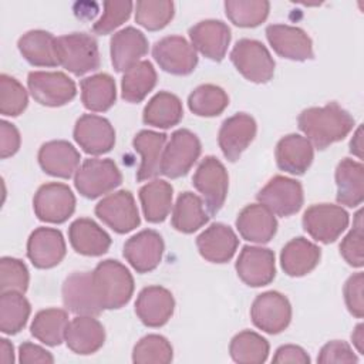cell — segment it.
Wrapping results in <instances>:
<instances>
[{"mask_svg":"<svg viewBox=\"0 0 364 364\" xmlns=\"http://www.w3.org/2000/svg\"><path fill=\"white\" fill-rule=\"evenodd\" d=\"M297 125L306 138L318 149L344 139L354 128V118L337 102L310 107L300 112Z\"/></svg>","mask_w":364,"mask_h":364,"instance_id":"cell-1","label":"cell"},{"mask_svg":"<svg viewBox=\"0 0 364 364\" xmlns=\"http://www.w3.org/2000/svg\"><path fill=\"white\" fill-rule=\"evenodd\" d=\"M94 290L102 310H114L125 306L134 293V277L118 260L100 262L91 272Z\"/></svg>","mask_w":364,"mask_h":364,"instance_id":"cell-2","label":"cell"},{"mask_svg":"<svg viewBox=\"0 0 364 364\" xmlns=\"http://www.w3.org/2000/svg\"><path fill=\"white\" fill-rule=\"evenodd\" d=\"M57 57L67 71L82 75L100 67L97 40L87 33H70L57 37Z\"/></svg>","mask_w":364,"mask_h":364,"instance_id":"cell-3","label":"cell"},{"mask_svg":"<svg viewBox=\"0 0 364 364\" xmlns=\"http://www.w3.org/2000/svg\"><path fill=\"white\" fill-rule=\"evenodd\" d=\"M121 171L109 158L85 159L74 175L75 189L88 199H95L114 191L121 185Z\"/></svg>","mask_w":364,"mask_h":364,"instance_id":"cell-4","label":"cell"},{"mask_svg":"<svg viewBox=\"0 0 364 364\" xmlns=\"http://www.w3.org/2000/svg\"><path fill=\"white\" fill-rule=\"evenodd\" d=\"M230 60L236 70L252 82H267L274 74V60L259 40H239L230 51Z\"/></svg>","mask_w":364,"mask_h":364,"instance_id":"cell-5","label":"cell"},{"mask_svg":"<svg viewBox=\"0 0 364 364\" xmlns=\"http://www.w3.org/2000/svg\"><path fill=\"white\" fill-rule=\"evenodd\" d=\"M200 141L189 129L172 132L161 156V173L175 179L186 175L200 155Z\"/></svg>","mask_w":364,"mask_h":364,"instance_id":"cell-6","label":"cell"},{"mask_svg":"<svg viewBox=\"0 0 364 364\" xmlns=\"http://www.w3.org/2000/svg\"><path fill=\"white\" fill-rule=\"evenodd\" d=\"M192 183L202 193L209 213H218L226 200L229 188V176L225 165L216 156H205L195 171Z\"/></svg>","mask_w":364,"mask_h":364,"instance_id":"cell-7","label":"cell"},{"mask_svg":"<svg viewBox=\"0 0 364 364\" xmlns=\"http://www.w3.org/2000/svg\"><path fill=\"white\" fill-rule=\"evenodd\" d=\"M348 213L338 205L317 203L303 215L304 230L317 242L333 243L348 226Z\"/></svg>","mask_w":364,"mask_h":364,"instance_id":"cell-8","label":"cell"},{"mask_svg":"<svg viewBox=\"0 0 364 364\" xmlns=\"http://www.w3.org/2000/svg\"><path fill=\"white\" fill-rule=\"evenodd\" d=\"M27 87L31 97L46 107H61L77 94L75 82L61 71H31Z\"/></svg>","mask_w":364,"mask_h":364,"instance_id":"cell-9","label":"cell"},{"mask_svg":"<svg viewBox=\"0 0 364 364\" xmlns=\"http://www.w3.org/2000/svg\"><path fill=\"white\" fill-rule=\"evenodd\" d=\"M36 216L48 223H63L75 210V196L68 185L48 182L41 185L33 199Z\"/></svg>","mask_w":364,"mask_h":364,"instance_id":"cell-10","label":"cell"},{"mask_svg":"<svg viewBox=\"0 0 364 364\" xmlns=\"http://www.w3.org/2000/svg\"><path fill=\"white\" fill-rule=\"evenodd\" d=\"M259 203L269 208L277 216H290L300 210L304 202L303 186L287 176H273L256 195Z\"/></svg>","mask_w":364,"mask_h":364,"instance_id":"cell-11","label":"cell"},{"mask_svg":"<svg viewBox=\"0 0 364 364\" xmlns=\"http://www.w3.org/2000/svg\"><path fill=\"white\" fill-rule=\"evenodd\" d=\"M253 324L264 333L277 334L287 328L291 320V306L289 299L274 290L259 294L250 307Z\"/></svg>","mask_w":364,"mask_h":364,"instance_id":"cell-12","label":"cell"},{"mask_svg":"<svg viewBox=\"0 0 364 364\" xmlns=\"http://www.w3.org/2000/svg\"><path fill=\"white\" fill-rule=\"evenodd\" d=\"M152 55L158 65L173 75H188L198 64L193 46L182 36H166L152 47Z\"/></svg>","mask_w":364,"mask_h":364,"instance_id":"cell-13","label":"cell"},{"mask_svg":"<svg viewBox=\"0 0 364 364\" xmlns=\"http://www.w3.org/2000/svg\"><path fill=\"white\" fill-rule=\"evenodd\" d=\"M95 215L117 233H128L141 222L135 199L125 189L102 198L95 206Z\"/></svg>","mask_w":364,"mask_h":364,"instance_id":"cell-14","label":"cell"},{"mask_svg":"<svg viewBox=\"0 0 364 364\" xmlns=\"http://www.w3.org/2000/svg\"><path fill=\"white\" fill-rule=\"evenodd\" d=\"M75 142L90 155H101L112 149L115 144V131L111 122L95 114L81 115L73 131Z\"/></svg>","mask_w":364,"mask_h":364,"instance_id":"cell-15","label":"cell"},{"mask_svg":"<svg viewBox=\"0 0 364 364\" xmlns=\"http://www.w3.org/2000/svg\"><path fill=\"white\" fill-rule=\"evenodd\" d=\"M235 267L240 280L247 286H266L276 276L274 253L267 247L243 246Z\"/></svg>","mask_w":364,"mask_h":364,"instance_id":"cell-16","label":"cell"},{"mask_svg":"<svg viewBox=\"0 0 364 364\" xmlns=\"http://www.w3.org/2000/svg\"><path fill=\"white\" fill-rule=\"evenodd\" d=\"M257 125L253 117L245 112H237L226 118L219 129L218 142L222 154L230 162L239 159L242 152L255 139Z\"/></svg>","mask_w":364,"mask_h":364,"instance_id":"cell-17","label":"cell"},{"mask_svg":"<svg viewBox=\"0 0 364 364\" xmlns=\"http://www.w3.org/2000/svg\"><path fill=\"white\" fill-rule=\"evenodd\" d=\"M164 247L162 236L152 229H145L125 242L124 257L138 273H148L161 263Z\"/></svg>","mask_w":364,"mask_h":364,"instance_id":"cell-18","label":"cell"},{"mask_svg":"<svg viewBox=\"0 0 364 364\" xmlns=\"http://www.w3.org/2000/svg\"><path fill=\"white\" fill-rule=\"evenodd\" d=\"M64 306L77 316H98L102 307L98 303L91 272H74L63 283Z\"/></svg>","mask_w":364,"mask_h":364,"instance_id":"cell-19","label":"cell"},{"mask_svg":"<svg viewBox=\"0 0 364 364\" xmlns=\"http://www.w3.org/2000/svg\"><path fill=\"white\" fill-rule=\"evenodd\" d=\"M67 246L63 233L54 228H37L27 240V256L38 269H51L65 256Z\"/></svg>","mask_w":364,"mask_h":364,"instance_id":"cell-20","label":"cell"},{"mask_svg":"<svg viewBox=\"0 0 364 364\" xmlns=\"http://www.w3.org/2000/svg\"><path fill=\"white\" fill-rule=\"evenodd\" d=\"M266 37L272 48L284 58L304 61L313 58V43L307 33L289 24H270L266 28Z\"/></svg>","mask_w":364,"mask_h":364,"instance_id":"cell-21","label":"cell"},{"mask_svg":"<svg viewBox=\"0 0 364 364\" xmlns=\"http://www.w3.org/2000/svg\"><path fill=\"white\" fill-rule=\"evenodd\" d=\"M191 44L200 54L213 61H222L232 34L230 28L222 20L208 18L196 23L189 28Z\"/></svg>","mask_w":364,"mask_h":364,"instance_id":"cell-22","label":"cell"},{"mask_svg":"<svg viewBox=\"0 0 364 364\" xmlns=\"http://www.w3.org/2000/svg\"><path fill=\"white\" fill-rule=\"evenodd\" d=\"M173 296L162 286L144 287L135 301V313L148 327H161L166 324L173 314Z\"/></svg>","mask_w":364,"mask_h":364,"instance_id":"cell-23","label":"cell"},{"mask_svg":"<svg viewBox=\"0 0 364 364\" xmlns=\"http://www.w3.org/2000/svg\"><path fill=\"white\" fill-rule=\"evenodd\" d=\"M109 53L115 71L125 73L148 53V40L141 30L129 26L114 33L109 40Z\"/></svg>","mask_w":364,"mask_h":364,"instance_id":"cell-24","label":"cell"},{"mask_svg":"<svg viewBox=\"0 0 364 364\" xmlns=\"http://www.w3.org/2000/svg\"><path fill=\"white\" fill-rule=\"evenodd\" d=\"M38 164L41 169L57 178H71L80 165V152L73 144L64 139H54L43 144L38 149Z\"/></svg>","mask_w":364,"mask_h":364,"instance_id":"cell-25","label":"cell"},{"mask_svg":"<svg viewBox=\"0 0 364 364\" xmlns=\"http://www.w3.org/2000/svg\"><path fill=\"white\" fill-rule=\"evenodd\" d=\"M64 341L73 353L88 355L104 346L105 330L95 316H77L68 321Z\"/></svg>","mask_w":364,"mask_h":364,"instance_id":"cell-26","label":"cell"},{"mask_svg":"<svg viewBox=\"0 0 364 364\" xmlns=\"http://www.w3.org/2000/svg\"><path fill=\"white\" fill-rule=\"evenodd\" d=\"M236 228L245 240L253 243H267L277 230L274 213L262 203L245 206L236 219Z\"/></svg>","mask_w":364,"mask_h":364,"instance_id":"cell-27","label":"cell"},{"mask_svg":"<svg viewBox=\"0 0 364 364\" xmlns=\"http://www.w3.org/2000/svg\"><path fill=\"white\" fill-rule=\"evenodd\" d=\"M239 245L232 228L223 223H212L198 237L196 246L203 259L212 263L229 262Z\"/></svg>","mask_w":364,"mask_h":364,"instance_id":"cell-28","label":"cell"},{"mask_svg":"<svg viewBox=\"0 0 364 364\" xmlns=\"http://www.w3.org/2000/svg\"><path fill=\"white\" fill-rule=\"evenodd\" d=\"M277 166L291 175H303L311 165L314 149L311 142L299 134L283 136L276 145Z\"/></svg>","mask_w":364,"mask_h":364,"instance_id":"cell-29","label":"cell"},{"mask_svg":"<svg viewBox=\"0 0 364 364\" xmlns=\"http://www.w3.org/2000/svg\"><path fill=\"white\" fill-rule=\"evenodd\" d=\"M73 249L84 256H101L111 246L109 235L92 219L78 218L68 228Z\"/></svg>","mask_w":364,"mask_h":364,"instance_id":"cell-30","label":"cell"},{"mask_svg":"<svg viewBox=\"0 0 364 364\" xmlns=\"http://www.w3.org/2000/svg\"><path fill=\"white\" fill-rule=\"evenodd\" d=\"M321 249L306 237H294L280 252V264L286 274L300 277L310 273L318 264Z\"/></svg>","mask_w":364,"mask_h":364,"instance_id":"cell-31","label":"cell"},{"mask_svg":"<svg viewBox=\"0 0 364 364\" xmlns=\"http://www.w3.org/2000/svg\"><path fill=\"white\" fill-rule=\"evenodd\" d=\"M166 134L151 129L139 131L134 139V149L141 155V165L136 171V181L142 182L161 173V156L165 148Z\"/></svg>","mask_w":364,"mask_h":364,"instance_id":"cell-32","label":"cell"},{"mask_svg":"<svg viewBox=\"0 0 364 364\" xmlns=\"http://www.w3.org/2000/svg\"><path fill=\"white\" fill-rule=\"evenodd\" d=\"M337 202L355 208L364 200V166L361 162L344 158L336 168Z\"/></svg>","mask_w":364,"mask_h":364,"instance_id":"cell-33","label":"cell"},{"mask_svg":"<svg viewBox=\"0 0 364 364\" xmlns=\"http://www.w3.org/2000/svg\"><path fill=\"white\" fill-rule=\"evenodd\" d=\"M55 40L57 38L46 30H30L18 38L17 47L31 65L55 67L60 65Z\"/></svg>","mask_w":364,"mask_h":364,"instance_id":"cell-34","label":"cell"},{"mask_svg":"<svg viewBox=\"0 0 364 364\" xmlns=\"http://www.w3.org/2000/svg\"><path fill=\"white\" fill-rule=\"evenodd\" d=\"M173 188L164 179H154L139 189V200L144 216L151 223L166 219L172 208Z\"/></svg>","mask_w":364,"mask_h":364,"instance_id":"cell-35","label":"cell"},{"mask_svg":"<svg viewBox=\"0 0 364 364\" xmlns=\"http://www.w3.org/2000/svg\"><path fill=\"white\" fill-rule=\"evenodd\" d=\"M183 117L181 100L168 91L156 92L145 105L142 119L146 125L155 128H171Z\"/></svg>","mask_w":364,"mask_h":364,"instance_id":"cell-36","label":"cell"},{"mask_svg":"<svg viewBox=\"0 0 364 364\" xmlns=\"http://www.w3.org/2000/svg\"><path fill=\"white\" fill-rule=\"evenodd\" d=\"M81 101L92 112L109 109L117 100V87L114 78L107 73H98L81 80Z\"/></svg>","mask_w":364,"mask_h":364,"instance_id":"cell-37","label":"cell"},{"mask_svg":"<svg viewBox=\"0 0 364 364\" xmlns=\"http://www.w3.org/2000/svg\"><path fill=\"white\" fill-rule=\"evenodd\" d=\"M209 215L203 209L202 199L193 192H182L172 210V226L182 233H193L205 223H208Z\"/></svg>","mask_w":364,"mask_h":364,"instance_id":"cell-38","label":"cell"},{"mask_svg":"<svg viewBox=\"0 0 364 364\" xmlns=\"http://www.w3.org/2000/svg\"><path fill=\"white\" fill-rule=\"evenodd\" d=\"M156 84V71L151 61L141 60L128 68L121 80V97L128 102L142 101Z\"/></svg>","mask_w":364,"mask_h":364,"instance_id":"cell-39","label":"cell"},{"mask_svg":"<svg viewBox=\"0 0 364 364\" xmlns=\"http://www.w3.org/2000/svg\"><path fill=\"white\" fill-rule=\"evenodd\" d=\"M68 326V314L63 309L40 310L30 326V331L46 346H60Z\"/></svg>","mask_w":364,"mask_h":364,"instance_id":"cell-40","label":"cell"},{"mask_svg":"<svg viewBox=\"0 0 364 364\" xmlns=\"http://www.w3.org/2000/svg\"><path fill=\"white\" fill-rule=\"evenodd\" d=\"M31 313L28 300L20 291L9 290L0 294V330L4 334H17L24 328Z\"/></svg>","mask_w":364,"mask_h":364,"instance_id":"cell-41","label":"cell"},{"mask_svg":"<svg viewBox=\"0 0 364 364\" xmlns=\"http://www.w3.org/2000/svg\"><path fill=\"white\" fill-rule=\"evenodd\" d=\"M269 341L252 330L237 333L229 344V353L235 363L262 364L269 355Z\"/></svg>","mask_w":364,"mask_h":364,"instance_id":"cell-42","label":"cell"},{"mask_svg":"<svg viewBox=\"0 0 364 364\" xmlns=\"http://www.w3.org/2000/svg\"><path fill=\"white\" fill-rule=\"evenodd\" d=\"M228 104L226 91L213 84H202L188 97L189 109L199 117H216L225 111Z\"/></svg>","mask_w":364,"mask_h":364,"instance_id":"cell-43","label":"cell"},{"mask_svg":"<svg viewBox=\"0 0 364 364\" xmlns=\"http://www.w3.org/2000/svg\"><path fill=\"white\" fill-rule=\"evenodd\" d=\"M270 10L267 0H226L225 13L239 27H256L263 23Z\"/></svg>","mask_w":364,"mask_h":364,"instance_id":"cell-44","label":"cell"},{"mask_svg":"<svg viewBox=\"0 0 364 364\" xmlns=\"http://www.w3.org/2000/svg\"><path fill=\"white\" fill-rule=\"evenodd\" d=\"M173 13L175 6L169 0H139L135 4V21L149 31L168 26Z\"/></svg>","mask_w":364,"mask_h":364,"instance_id":"cell-45","label":"cell"},{"mask_svg":"<svg viewBox=\"0 0 364 364\" xmlns=\"http://www.w3.org/2000/svg\"><path fill=\"white\" fill-rule=\"evenodd\" d=\"M173 350L171 343L159 334L142 337L132 350V361L136 364H168L172 361Z\"/></svg>","mask_w":364,"mask_h":364,"instance_id":"cell-46","label":"cell"},{"mask_svg":"<svg viewBox=\"0 0 364 364\" xmlns=\"http://www.w3.org/2000/svg\"><path fill=\"white\" fill-rule=\"evenodd\" d=\"M28 102L26 88L7 74L0 75V112L6 117L20 115Z\"/></svg>","mask_w":364,"mask_h":364,"instance_id":"cell-47","label":"cell"},{"mask_svg":"<svg viewBox=\"0 0 364 364\" xmlns=\"http://www.w3.org/2000/svg\"><path fill=\"white\" fill-rule=\"evenodd\" d=\"M28 269L16 257L4 256L0 259V293L14 290L24 293L28 289Z\"/></svg>","mask_w":364,"mask_h":364,"instance_id":"cell-48","label":"cell"},{"mask_svg":"<svg viewBox=\"0 0 364 364\" xmlns=\"http://www.w3.org/2000/svg\"><path fill=\"white\" fill-rule=\"evenodd\" d=\"M340 253L343 259L353 267L364 264V235H363V210L354 216L353 229L344 236L340 243Z\"/></svg>","mask_w":364,"mask_h":364,"instance_id":"cell-49","label":"cell"},{"mask_svg":"<svg viewBox=\"0 0 364 364\" xmlns=\"http://www.w3.org/2000/svg\"><path fill=\"white\" fill-rule=\"evenodd\" d=\"M134 3L129 0H112L104 3V11L101 17L94 23L92 30L97 34H108L118 26L127 21L131 16Z\"/></svg>","mask_w":364,"mask_h":364,"instance_id":"cell-50","label":"cell"},{"mask_svg":"<svg viewBox=\"0 0 364 364\" xmlns=\"http://www.w3.org/2000/svg\"><path fill=\"white\" fill-rule=\"evenodd\" d=\"M364 274L361 272L350 276L344 284V300L348 311L361 318L364 316V300H363Z\"/></svg>","mask_w":364,"mask_h":364,"instance_id":"cell-51","label":"cell"},{"mask_svg":"<svg viewBox=\"0 0 364 364\" xmlns=\"http://www.w3.org/2000/svg\"><path fill=\"white\" fill-rule=\"evenodd\" d=\"M358 357L354 354L348 343L333 340L326 343L317 357V363L331 364V363H357Z\"/></svg>","mask_w":364,"mask_h":364,"instance_id":"cell-52","label":"cell"},{"mask_svg":"<svg viewBox=\"0 0 364 364\" xmlns=\"http://www.w3.org/2000/svg\"><path fill=\"white\" fill-rule=\"evenodd\" d=\"M20 132L14 124L1 121L0 122V155L3 159L14 155L20 148Z\"/></svg>","mask_w":364,"mask_h":364,"instance_id":"cell-53","label":"cell"},{"mask_svg":"<svg viewBox=\"0 0 364 364\" xmlns=\"http://www.w3.org/2000/svg\"><path fill=\"white\" fill-rule=\"evenodd\" d=\"M18 361L21 364H33V363L53 364L54 357L46 348H43L37 344H33L30 341H26L23 344H20V347H18Z\"/></svg>","mask_w":364,"mask_h":364,"instance_id":"cell-54","label":"cell"},{"mask_svg":"<svg viewBox=\"0 0 364 364\" xmlns=\"http://www.w3.org/2000/svg\"><path fill=\"white\" fill-rule=\"evenodd\" d=\"M273 363L276 364H286V363H297V364H309L310 357L309 354L300 347L294 344H286L276 350Z\"/></svg>","mask_w":364,"mask_h":364,"instance_id":"cell-55","label":"cell"},{"mask_svg":"<svg viewBox=\"0 0 364 364\" xmlns=\"http://www.w3.org/2000/svg\"><path fill=\"white\" fill-rule=\"evenodd\" d=\"M350 152L358 159H363V128L358 127L350 141Z\"/></svg>","mask_w":364,"mask_h":364,"instance_id":"cell-56","label":"cell"},{"mask_svg":"<svg viewBox=\"0 0 364 364\" xmlns=\"http://www.w3.org/2000/svg\"><path fill=\"white\" fill-rule=\"evenodd\" d=\"M14 361V348L7 338L0 340V363L11 364Z\"/></svg>","mask_w":364,"mask_h":364,"instance_id":"cell-57","label":"cell"},{"mask_svg":"<svg viewBox=\"0 0 364 364\" xmlns=\"http://www.w3.org/2000/svg\"><path fill=\"white\" fill-rule=\"evenodd\" d=\"M351 340H353V344L357 348V351L360 354H364V326L361 323L355 326V328L351 334Z\"/></svg>","mask_w":364,"mask_h":364,"instance_id":"cell-58","label":"cell"}]
</instances>
